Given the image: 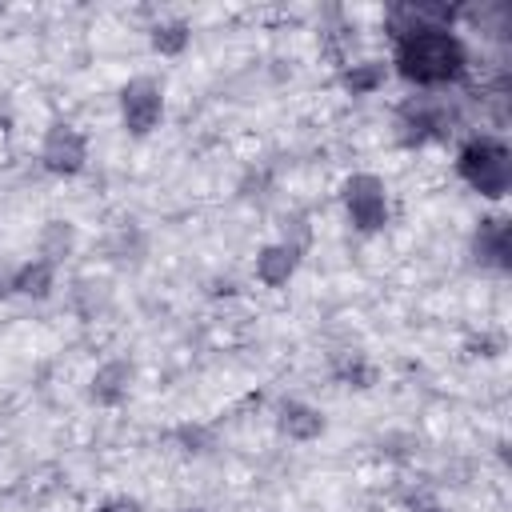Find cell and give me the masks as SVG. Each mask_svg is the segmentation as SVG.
<instances>
[{
  "label": "cell",
  "mask_w": 512,
  "mask_h": 512,
  "mask_svg": "<svg viewBox=\"0 0 512 512\" xmlns=\"http://www.w3.org/2000/svg\"><path fill=\"white\" fill-rule=\"evenodd\" d=\"M396 72L416 88H440L468 72V48L456 28H420L412 36L392 40Z\"/></svg>",
  "instance_id": "1"
},
{
  "label": "cell",
  "mask_w": 512,
  "mask_h": 512,
  "mask_svg": "<svg viewBox=\"0 0 512 512\" xmlns=\"http://www.w3.org/2000/svg\"><path fill=\"white\" fill-rule=\"evenodd\" d=\"M456 172L472 192L500 200L512 188V152L500 136H488V132L468 136L456 152Z\"/></svg>",
  "instance_id": "2"
},
{
  "label": "cell",
  "mask_w": 512,
  "mask_h": 512,
  "mask_svg": "<svg viewBox=\"0 0 512 512\" xmlns=\"http://www.w3.org/2000/svg\"><path fill=\"white\" fill-rule=\"evenodd\" d=\"M340 200L356 232H380L388 224V184L376 172H352L340 184Z\"/></svg>",
  "instance_id": "3"
},
{
  "label": "cell",
  "mask_w": 512,
  "mask_h": 512,
  "mask_svg": "<svg viewBox=\"0 0 512 512\" xmlns=\"http://www.w3.org/2000/svg\"><path fill=\"white\" fill-rule=\"evenodd\" d=\"M164 120V88L152 76H132L120 88V124L128 136H148Z\"/></svg>",
  "instance_id": "4"
},
{
  "label": "cell",
  "mask_w": 512,
  "mask_h": 512,
  "mask_svg": "<svg viewBox=\"0 0 512 512\" xmlns=\"http://www.w3.org/2000/svg\"><path fill=\"white\" fill-rule=\"evenodd\" d=\"M84 164H88V140H84V132L72 128V124H64V120L52 124L44 132V140H40V168L52 172V176H76V172H84Z\"/></svg>",
  "instance_id": "5"
},
{
  "label": "cell",
  "mask_w": 512,
  "mask_h": 512,
  "mask_svg": "<svg viewBox=\"0 0 512 512\" xmlns=\"http://www.w3.org/2000/svg\"><path fill=\"white\" fill-rule=\"evenodd\" d=\"M468 252L480 268L488 272H508L512 268V224L504 216H484L468 240Z\"/></svg>",
  "instance_id": "6"
},
{
  "label": "cell",
  "mask_w": 512,
  "mask_h": 512,
  "mask_svg": "<svg viewBox=\"0 0 512 512\" xmlns=\"http://www.w3.org/2000/svg\"><path fill=\"white\" fill-rule=\"evenodd\" d=\"M132 380H136L132 360L112 356V360H104V364L92 372V380H88V400L100 404V408H120V404L128 400V392H132Z\"/></svg>",
  "instance_id": "7"
},
{
  "label": "cell",
  "mask_w": 512,
  "mask_h": 512,
  "mask_svg": "<svg viewBox=\"0 0 512 512\" xmlns=\"http://www.w3.org/2000/svg\"><path fill=\"white\" fill-rule=\"evenodd\" d=\"M324 428H328V420H324V412L316 404H308V400H280L276 404V432L284 440L312 444V440L324 436Z\"/></svg>",
  "instance_id": "8"
},
{
  "label": "cell",
  "mask_w": 512,
  "mask_h": 512,
  "mask_svg": "<svg viewBox=\"0 0 512 512\" xmlns=\"http://www.w3.org/2000/svg\"><path fill=\"white\" fill-rule=\"evenodd\" d=\"M296 268H300V252L284 248L280 240L264 244V248L256 252V260H252V276H256L264 288H284V284L296 276Z\"/></svg>",
  "instance_id": "9"
},
{
  "label": "cell",
  "mask_w": 512,
  "mask_h": 512,
  "mask_svg": "<svg viewBox=\"0 0 512 512\" xmlns=\"http://www.w3.org/2000/svg\"><path fill=\"white\" fill-rule=\"evenodd\" d=\"M76 244H80L76 224L56 216V220H44V228H40V236H36V256L60 268V264H64V260L76 252Z\"/></svg>",
  "instance_id": "10"
},
{
  "label": "cell",
  "mask_w": 512,
  "mask_h": 512,
  "mask_svg": "<svg viewBox=\"0 0 512 512\" xmlns=\"http://www.w3.org/2000/svg\"><path fill=\"white\" fill-rule=\"evenodd\" d=\"M52 288H56V264H48V260H40V256L16 264V272H12V292H16V296L48 300Z\"/></svg>",
  "instance_id": "11"
},
{
  "label": "cell",
  "mask_w": 512,
  "mask_h": 512,
  "mask_svg": "<svg viewBox=\"0 0 512 512\" xmlns=\"http://www.w3.org/2000/svg\"><path fill=\"white\" fill-rule=\"evenodd\" d=\"M384 80H388L384 60H352V64L340 68V88L348 96H372V92L384 88Z\"/></svg>",
  "instance_id": "12"
},
{
  "label": "cell",
  "mask_w": 512,
  "mask_h": 512,
  "mask_svg": "<svg viewBox=\"0 0 512 512\" xmlns=\"http://www.w3.org/2000/svg\"><path fill=\"white\" fill-rule=\"evenodd\" d=\"M188 40H192V28H188V20H176V16L172 20H156L148 28V44L160 56H180L188 48Z\"/></svg>",
  "instance_id": "13"
},
{
  "label": "cell",
  "mask_w": 512,
  "mask_h": 512,
  "mask_svg": "<svg viewBox=\"0 0 512 512\" xmlns=\"http://www.w3.org/2000/svg\"><path fill=\"white\" fill-rule=\"evenodd\" d=\"M460 16H468V20H476V28L484 32V36H492V40H504L508 36V28H512V8L508 4H484V8H460Z\"/></svg>",
  "instance_id": "14"
},
{
  "label": "cell",
  "mask_w": 512,
  "mask_h": 512,
  "mask_svg": "<svg viewBox=\"0 0 512 512\" xmlns=\"http://www.w3.org/2000/svg\"><path fill=\"white\" fill-rule=\"evenodd\" d=\"M104 252H108L112 260H140V256L148 252V236H144L136 224H124V228H116V232L104 240Z\"/></svg>",
  "instance_id": "15"
},
{
  "label": "cell",
  "mask_w": 512,
  "mask_h": 512,
  "mask_svg": "<svg viewBox=\"0 0 512 512\" xmlns=\"http://www.w3.org/2000/svg\"><path fill=\"white\" fill-rule=\"evenodd\" d=\"M336 376L348 384V388H372L376 384V364L364 356V352H344L336 360Z\"/></svg>",
  "instance_id": "16"
},
{
  "label": "cell",
  "mask_w": 512,
  "mask_h": 512,
  "mask_svg": "<svg viewBox=\"0 0 512 512\" xmlns=\"http://www.w3.org/2000/svg\"><path fill=\"white\" fill-rule=\"evenodd\" d=\"M108 304V284L104 280H76L72 288V308L84 316V320H96V312Z\"/></svg>",
  "instance_id": "17"
},
{
  "label": "cell",
  "mask_w": 512,
  "mask_h": 512,
  "mask_svg": "<svg viewBox=\"0 0 512 512\" xmlns=\"http://www.w3.org/2000/svg\"><path fill=\"white\" fill-rule=\"evenodd\" d=\"M280 244L292 248V252H300V256L312 248V224H308L304 212H288V216L280 220Z\"/></svg>",
  "instance_id": "18"
},
{
  "label": "cell",
  "mask_w": 512,
  "mask_h": 512,
  "mask_svg": "<svg viewBox=\"0 0 512 512\" xmlns=\"http://www.w3.org/2000/svg\"><path fill=\"white\" fill-rule=\"evenodd\" d=\"M172 440L180 444V452H192V456H204V452L216 448V432L204 428V424H180V428L172 432Z\"/></svg>",
  "instance_id": "19"
},
{
  "label": "cell",
  "mask_w": 512,
  "mask_h": 512,
  "mask_svg": "<svg viewBox=\"0 0 512 512\" xmlns=\"http://www.w3.org/2000/svg\"><path fill=\"white\" fill-rule=\"evenodd\" d=\"M404 512H448V508L428 484H416V488L404 492Z\"/></svg>",
  "instance_id": "20"
},
{
  "label": "cell",
  "mask_w": 512,
  "mask_h": 512,
  "mask_svg": "<svg viewBox=\"0 0 512 512\" xmlns=\"http://www.w3.org/2000/svg\"><path fill=\"white\" fill-rule=\"evenodd\" d=\"M96 512H140V504H136L132 496H112V500H104Z\"/></svg>",
  "instance_id": "21"
},
{
  "label": "cell",
  "mask_w": 512,
  "mask_h": 512,
  "mask_svg": "<svg viewBox=\"0 0 512 512\" xmlns=\"http://www.w3.org/2000/svg\"><path fill=\"white\" fill-rule=\"evenodd\" d=\"M12 272H16V264H4L0 260V300L12 296Z\"/></svg>",
  "instance_id": "22"
},
{
  "label": "cell",
  "mask_w": 512,
  "mask_h": 512,
  "mask_svg": "<svg viewBox=\"0 0 512 512\" xmlns=\"http://www.w3.org/2000/svg\"><path fill=\"white\" fill-rule=\"evenodd\" d=\"M12 116H16V112H12V96H8V92H0V128H8V124H12Z\"/></svg>",
  "instance_id": "23"
},
{
  "label": "cell",
  "mask_w": 512,
  "mask_h": 512,
  "mask_svg": "<svg viewBox=\"0 0 512 512\" xmlns=\"http://www.w3.org/2000/svg\"><path fill=\"white\" fill-rule=\"evenodd\" d=\"M176 512H208L204 504H184V508H176Z\"/></svg>",
  "instance_id": "24"
}]
</instances>
